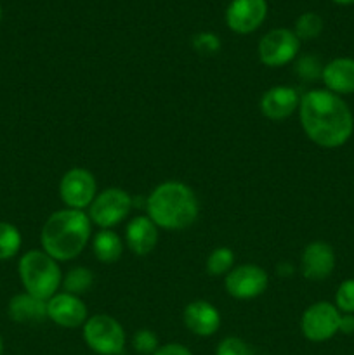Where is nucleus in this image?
I'll return each mask as SVG.
<instances>
[{
  "instance_id": "nucleus-1",
  "label": "nucleus",
  "mask_w": 354,
  "mask_h": 355,
  "mask_svg": "<svg viewBox=\"0 0 354 355\" xmlns=\"http://www.w3.org/2000/svg\"><path fill=\"white\" fill-rule=\"evenodd\" d=\"M298 120L309 141L319 148L337 149L353 137L354 114L349 104L326 89L302 94Z\"/></svg>"
},
{
  "instance_id": "nucleus-2",
  "label": "nucleus",
  "mask_w": 354,
  "mask_h": 355,
  "mask_svg": "<svg viewBox=\"0 0 354 355\" xmlns=\"http://www.w3.org/2000/svg\"><path fill=\"white\" fill-rule=\"evenodd\" d=\"M92 238V222L83 210L62 208L49 215L40 232L42 250L58 262L75 260Z\"/></svg>"
},
{
  "instance_id": "nucleus-3",
  "label": "nucleus",
  "mask_w": 354,
  "mask_h": 355,
  "mask_svg": "<svg viewBox=\"0 0 354 355\" xmlns=\"http://www.w3.org/2000/svg\"><path fill=\"white\" fill-rule=\"evenodd\" d=\"M146 214L163 231H184L198 220L200 201L187 184L165 180L149 193Z\"/></svg>"
},
{
  "instance_id": "nucleus-4",
  "label": "nucleus",
  "mask_w": 354,
  "mask_h": 355,
  "mask_svg": "<svg viewBox=\"0 0 354 355\" xmlns=\"http://www.w3.org/2000/svg\"><path fill=\"white\" fill-rule=\"evenodd\" d=\"M17 274L24 291L45 302L58 293L62 283L59 262L44 250H30L24 253L17 263Z\"/></svg>"
},
{
  "instance_id": "nucleus-5",
  "label": "nucleus",
  "mask_w": 354,
  "mask_h": 355,
  "mask_svg": "<svg viewBox=\"0 0 354 355\" xmlns=\"http://www.w3.org/2000/svg\"><path fill=\"white\" fill-rule=\"evenodd\" d=\"M83 328V340L92 352L99 355H121L127 343L125 329L108 314L90 315Z\"/></svg>"
},
{
  "instance_id": "nucleus-6",
  "label": "nucleus",
  "mask_w": 354,
  "mask_h": 355,
  "mask_svg": "<svg viewBox=\"0 0 354 355\" xmlns=\"http://www.w3.org/2000/svg\"><path fill=\"white\" fill-rule=\"evenodd\" d=\"M134 200L130 194L120 187H108L97 193L92 205L87 208L92 225L99 229H113L120 225L130 215Z\"/></svg>"
},
{
  "instance_id": "nucleus-7",
  "label": "nucleus",
  "mask_w": 354,
  "mask_h": 355,
  "mask_svg": "<svg viewBox=\"0 0 354 355\" xmlns=\"http://www.w3.org/2000/svg\"><path fill=\"white\" fill-rule=\"evenodd\" d=\"M259 59L267 68H281L295 61L301 52V40L297 35L288 28H276L271 30L260 38L259 42Z\"/></svg>"
},
{
  "instance_id": "nucleus-8",
  "label": "nucleus",
  "mask_w": 354,
  "mask_h": 355,
  "mask_svg": "<svg viewBox=\"0 0 354 355\" xmlns=\"http://www.w3.org/2000/svg\"><path fill=\"white\" fill-rule=\"evenodd\" d=\"M340 312L330 302H316L304 311L301 319V331L305 340L323 343L332 340L339 333Z\"/></svg>"
},
{
  "instance_id": "nucleus-9",
  "label": "nucleus",
  "mask_w": 354,
  "mask_h": 355,
  "mask_svg": "<svg viewBox=\"0 0 354 355\" xmlns=\"http://www.w3.org/2000/svg\"><path fill=\"white\" fill-rule=\"evenodd\" d=\"M97 196L96 177L90 170L75 166L69 168L59 182V198L66 208L73 210H83L92 205L94 198Z\"/></svg>"
},
{
  "instance_id": "nucleus-10",
  "label": "nucleus",
  "mask_w": 354,
  "mask_h": 355,
  "mask_svg": "<svg viewBox=\"0 0 354 355\" xmlns=\"http://www.w3.org/2000/svg\"><path fill=\"white\" fill-rule=\"evenodd\" d=\"M269 286V276L255 263H242L224 276V288L229 297L236 300H252L260 297Z\"/></svg>"
},
{
  "instance_id": "nucleus-11",
  "label": "nucleus",
  "mask_w": 354,
  "mask_h": 355,
  "mask_svg": "<svg viewBox=\"0 0 354 355\" xmlns=\"http://www.w3.org/2000/svg\"><path fill=\"white\" fill-rule=\"evenodd\" d=\"M47 319L61 328L76 329L85 324L89 312L82 298L66 293V291H61V293L58 291L54 297L47 300Z\"/></svg>"
},
{
  "instance_id": "nucleus-12",
  "label": "nucleus",
  "mask_w": 354,
  "mask_h": 355,
  "mask_svg": "<svg viewBox=\"0 0 354 355\" xmlns=\"http://www.w3.org/2000/svg\"><path fill=\"white\" fill-rule=\"evenodd\" d=\"M266 16V0H233L226 10V23L235 33L248 35L264 23Z\"/></svg>"
},
{
  "instance_id": "nucleus-13",
  "label": "nucleus",
  "mask_w": 354,
  "mask_h": 355,
  "mask_svg": "<svg viewBox=\"0 0 354 355\" xmlns=\"http://www.w3.org/2000/svg\"><path fill=\"white\" fill-rule=\"evenodd\" d=\"M335 252L325 241H311L301 255V272L307 281H325L335 269Z\"/></svg>"
},
{
  "instance_id": "nucleus-14",
  "label": "nucleus",
  "mask_w": 354,
  "mask_h": 355,
  "mask_svg": "<svg viewBox=\"0 0 354 355\" xmlns=\"http://www.w3.org/2000/svg\"><path fill=\"white\" fill-rule=\"evenodd\" d=\"M301 97L298 90L290 85L271 87L260 97V113L271 121H283L298 111Z\"/></svg>"
},
{
  "instance_id": "nucleus-15",
  "label": "nucleus",
  "mask_w": 354,
  "mask_h": 355,
  "mask_svg": "<svg viewBox=\"0 0 354 355\" xmlns=\"http://www.w3.org/2000/svg\"><path fill=\"white\" fill-rule=\"evenodd\" d=\"M183 319L184 326L193 335L201 336V338L215 335L221 328V312L207 300H194L187 304L184 309Z\"/></svg>"
},
{
  "instance_id": "nucleus-16",
  "label": "nucleus",
  "mask_w": 354,
  "mask_h": 355,
  "mask_svg": "<svg viewBox=\"0 0 354 355\" xmlns=\"http://www.w3.org/2000/svg\"><path fill=\"white\" fill-rule=\"evenodd\" d=\"M158 227L148 215L130 218L125 227V245L134 255L146 257L158 245Z\"/></svg>"
},
{
  "instance_id": "nucleus-17",
  "label": "nucleus",
  "mask_w": 354,
  "mask_h": 355,
  "mask_svg": "<svg viewBox=\"0 0 354 355\" xmlns=\"http://www.w3.org/2000/svg\"><path fill=\"white\" fill-rule=\"evenodd\" d=\"M323 85L326 90L337 96H351L354 94V59L337 58L323 66Z\"/></svg>"
},
{
  "instance_id": "nucleus-18",
  "label": "nucleus",
  "mask_w": 354,
  "mask_h": 355,
  "mask_svg": "<svg viewBox=\"0 0 354 355\" xmlns=\"http://www.w3.org/2000/svg\"><path fill=\"white\" fill-rule=\"evenodd\" d=\"M7 314L10 321L19 322V324L44 322L47 319V302L24 291L10 298L7 305Z\"/></svg>"
},
{
  "instance_id": "nucleus-19",
  "label": "nucleus",
  "mask_w": 354,
  "mask_h": 355,
  "mask_svg": "<svg viewBox=\"0 0 354 355\" xmlns=\"http://www.w3.org/2000/svg\"><path fill=\"white\" fill-rule=\"evenodd\" d=\"M92 252L101 263H115L124 253V241L113 229H101L92 239Z\"/></svg>"
},
{
  "instance_id": "nucleus-20",
  "label": "nucleus",
  "mask_w": 354,
  "mask_h": 355,
  "mask_svg": "<svg viewBox=\"0 0 354 355\" xmlns=\"http://www.w3.org/2000/svg\"><path fill=\"white\" fill-rule=\"evenodd\" d=\"M94 281H96V277H94V272L89 267H73V269H69L62 276L61 288L66 293L82 297V295H85L94 286Z\"/></svg>"
},
{
  "instance_id": "nucleus-21",
  "label": "nucleus",
  "mask_w": 354,
  "mask_h": 355,
  "mask_svg": "<svg viewBox=\"0 0 354 355\" xmlns=\"http://www.w3.org/2000/svg\"><path fill=\"white\" fill-rule=\"evenodd\" d=\"M23 238L19 229L10 222H0V262L10 260L19 253Z\"/></svg>"
},
{
  "instance_id": "nucleus-22",
  "label": "nucleus",
  "mask_w": 354,
  "mask_h": 355,
  "mask_svg": "<svg viewBox=\"0 0 354 355\" xmlns=\"http://www.w3.org/2000/svg\"><path fill=\"white\" fill-rule=\"evenodd\" d=\"M205 266H207V272L210 276H226L235 267V253L228 246H219V248L212 250Z\"/></svg>"
},
{
  "instance_id": "nucleus-23",
  "label": "nucleus",
  "mask_w": 354,
  "mask_h": 355,
  "mask_svg": "<svg viewBox=\"0 0 354 355\" xmlns=\"http://www.w3.org/2000/svg\"><path fill=\"white\" fill-rule=\"evenodd\" d=\"M323 31V19L319 14L316 12H304L302 16L297 17L295 21L294 33L297 35L298 40H312V38L319 37Z\"/></svg>"
},
{
  "instance_id": "nucleus-24",
  "label": "nucleus",
  "mask_w": 354,
  "mask_h": 355,
  "mask_svg": "<svg viewBox=\"0 0 354 355\" xmlns=\"http://www.w3.org/2000/svg\"><path fill=\"white\" fill-rule=\"evenodd\" d=\"M295 73L301 80L305 82H314V80L321 78L323 75V64L316 55L305 54L298 58L297 64H295Z\"/></svg>"
},
{
  "instance_id": "nucleus-25",
  "label": "nucleus",
  "mask_w": 354,
  "mask_h": 355,
  "mask_svg": "<svg viewBox=\"0 0 354 355\" xmlns=\"http://www.w3.org/2000/svg\"><path fill=\"white\" fill-rule=\"evenodd\" d=\"M132 347L137 354L141 355H153L160 349L158 336L151 329H139L132 336Z\"/></svg>"
},
{
  "instance_id": "nucleus-26",
  "label": "nucleus",
  "mask_w": 354,
  "mask_h": 355,
  "mask_svg": "<svg viewBox=\"0 0 354 355\" xmlns=\"http://www.w3.org/2000/svg\"><path fill=\"white\" fill-rule=\"evenodd\" d=\"M333 305L339 309L340 314H354V277L340 283Z\"/></svg>"
},
{
  "instance_id": "nucleus-27",
  "label": "nucleus",
  "mask_w": 354,
  "mask_h": 355,
  "mask_svg": "<svg viewBox=\"0 0 354 355\" xmlns=\"http://www.w3.org/2000/svg\"><path fill=\"white\" fill-rule=\"evenodd\" d=\"M191 45L201 55H214L215 52L221 51V40L217 35L210 33V31H201V33L194 35Z\"/></svg>"
},
{
  "instance_id": "nucleus-28",
  "label": "nucleus",
  "mask_w": 354,
  "mask_h": 355,
  "mask_svg": "<svg viewBox=\"0 0 354 355\" xmlns=\"http://www.w3.org/2000/svg\"><path fill=\"white\" fill-rule=\"evenodd\" d=\"M215 355H252L248 343L238 336H228L215 349Z\"/></svg>"
},
{
  "instance_id": "nucleus-29",
  "label": "nucleus",
  "mask_w": 354,
  "mask_h": 355,
  "mask_svg": "<svg viewBox=\"0 0 354 355\" xmlns=\"http://www.w3.org/2000/svg\"><path fill=\"white\" fill-rule=\"evenodd\" d=\"M153 355H193L191 350L187 349L183 343H165V345H160V349L156 350Z\"/></svg>"
},
{
  "instance_id": "nucleus-30",
  "label": "nucleus",
  "mask_w": 354,
  "mask_h": 355,
  "mask_svg": "<svg viewBox=\"0 0 354 355\" xmlns=\"http://www.w3.org/2000/svg\"><path fill=\"white\" fill-rule=\"evenodd\" d=\"M339 333H342V335H354V314H340Z\"/></svg>"
},
{
  "instance_id": "nucleus-31",
  "label": "nucleus",
  "mask_w": 354,
  "mask_h": 355,
  "mask_svg": "<svg viewBox=\"0 0 354 355\" xmlns=\"http://www.w3.org/2000/svg\"><path fill=\"white\" fill-rule=\"evenodd\" d=\"M278 274H280L281 277H290L292 274H294V267L288 262H281L280 266H278Z\"/></svg>"
},
{
  "instance_id": "nucleus-32",
  "label": "nucleus",
  "mask_w": 354,
  "mask_h": 355,
  "mask_svg": "<svg viewBox=\"0 0 354 355\" xmlns=\"http://www.w3.org/2000/svg\"><path fill=\"white\" fill-rule=\"evenodd\" d=\"M335 3H340V6H353L354 0H333Z\"/></svg>"
},
{
  "instance_id": "nucleus-33",
  "label": "nucleus",
  "mask_w": 354,
  "mask_h": 355,
  "mask_svg": "<svg viewBox=\"0 0 354 355\" xmlns=\"http://www.w3.org/2000/svg\"><path fill=\"white\" fill-rule=\"evenodd\" d=\"M3 354V340H2V336H0V355Z\"/></svg>"
},
{
  "instance_id": "nucleus-34",
  "label": "nucleus",
  "mask_w": 354,
  "mask_h": 355,
  "mask_svg": "<svg viewBox=\"0 0 354 355\" xmlns=\"http://www.w3.org/2000/svg\"><path fill=\"white\" fill-rule=\"evenodd\" d=\"M0 21H2V6H0Z\"/></svg>"
}]
</instances>
